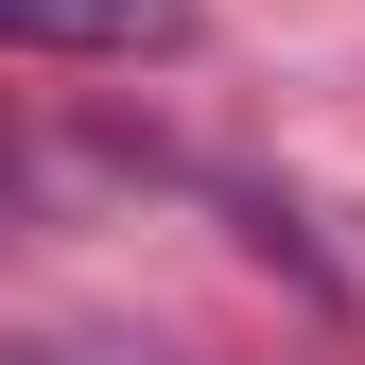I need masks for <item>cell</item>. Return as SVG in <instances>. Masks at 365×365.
Segmentation results:
<instances>
[{"label":"cell","instance_id":"6da1fadb","mask_svg":"<svg viewBox=\"0 0 365 365\" xmlns=\"http://www.w3.org/2000/svg\"><path fill=\"white\" fill-rule=\"evenodd\" d=\"M0 35L18 53H192V0H0Z\"/></svg>","mask_w":365,"mask_h":365},{"label":"cell","instance_id":"7a4b0ae2","mask_svg":"<svg viewBox=\"0 0 365 365\" xmlns=\"http://www.w3.org/2000/svg\"><path fill=\"white\" fill-rule=\"evenodd\" d=\"M18 365H70V348H18Z\"/></svg>","mask_w":365,"mask_h":365}]
</instances>
